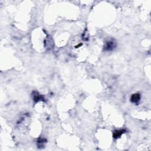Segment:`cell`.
Segmentation results:
<instances>
[{
	"label": "cell",
	"instance_id": "obj_5",
	"mask_svg": "<svg viewBox=\"0 0 151 151\" xmlns=\"http://www.w3.org/2000/svg\"><path fill=\"white\" fill-rule=\"evenodd\" d=\"M46 142V140L44 139H40L37 141V145H39V147H43L44 145V143Z\"/></svg>",
	"mask_w": 151,
	"mask_h": 151
},
{
	"label": "cell",
	"instance_id": "obj_1",
	"mask_svg": "<svg viewBox=\"0 0 151 151\" xmlns=\"http://www.w3.org/2000/svg\"><path fill=\"white\" fill-rule=\"evenodd\" d=\"M116 45V44L115 41H107L106 43L105 46H104V50H106V51H111V50H113L115 48Z\"/></svg>",
	"mask_w": 151,
	"mask_h": 151
},
{
	"label": "cell",
	"instance_id": "obj_3",
	"mask_svg": "<svg viewBox=\"0 0 151 151\" xmlns=\"http://www.w3.org/2000/svg\"><path fill=\"white\" fill-rule=\"evenodd\" d=\"M33 99L34 100L35 102H38L40 101V100H44V98L42 96H41L40 95H39V93L37 92H34L33 95Z\"/></svg>",
	"mask_w": 151,
	"mask_h": 151
},
{
	"label": "cell",
	"instance_id": "obj_2",
	"mask_svg": "<svg viewBox=\"0 0 151 151\" xmlns=\"http://www.w3.org/2000/svg\"><path fill=\"white\" fill-rule=\"evenodd\" d=\"M140 99H141V95L139 93H136L133 95L131 96L130 100H131V102L134 103H138L139 102Z\"/></svg>",
	"mask_w": 151,
	"mask_h": 151
},
{
	"label": "cell",
	"instance_id": "obj_4",
	"mask_svg": "<svg viewBox=\"0 0 151 151\" xmlns=\"http://www.w3.org/2000/svg\"><path fill=\"white\" fill-rule=\"evenodd\" d=\"M125 130H117L114 131L113 133V136L114 138L116 139L119 138L123 133H125Z\"/></svg>",
	"mask_w": 151,
	"mask_h": 151
}]
</instances>
